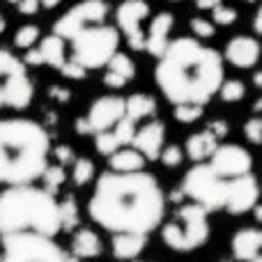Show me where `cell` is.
<instances>
[{
  "label": "cell",
  "mask_w": 262,
  "mask_h": 262,
  "mask_svg": "<svg viewBox=\"0 0 262 262\" xmlns=\"http://www.w3.org/2000/svg\"><path fill=\"white\" fill-rule=\"evenodd\" d=\"M106 72H113L115 76H120L122 81H134L136 78V64L134 60L129 58L127 53H122V51H118V53L113 55V58L108 60V64H106Z\"/></svg>",
  "instance_id": "484cf974"
},
{
  "label": "cell",
  "mask_w": 262,
  "mask_h": 262,
  "mask_svg": "<svg viewBox=\"0 0 262 262\" xmlns=\"http://www.w3.org/2000/svg\"><path fill=\"white\" fill-rule=\"evenodd\" d=\"M60 3H62V0H39V7H44V9H55Z\"/></svg>",
  "instance_id": "7bdbcfd3"
},
{
  "label": "cell",
  "mask_w": 262,
  "mask_h": 262,
  "mask_svg": "<svg viewBox=\"0 0 262 262\" xmlns=\"http://www.w3.org/2000/svg\"><path fill=\"white\" fill-rule=\"evenodd\" d=\"M127 101V106H124V113H129L134 120H145V118H152L154 113H157V101H154V97L145 95V92H136V95H131Z\"/></svg>",
  "instance_id": "cb8c5ba5"
},
{
  "label": "cell",
  "mask_w": 262,
  "mask_h": 262,
  "mask_svg": "<svg viewBox=\"0 0 262 262\" xmlns=\"http://www.w3.org/2000/svg\"><path fill=\"white\" fill-rule=\"evenodd\" d=\"M221 262H232V260H221Z\"/></svg>",
  "instance_id": "681fc988"
},
{
  "label": "cell",
  "mask_w": 262,
  "mask_h": 262,
  "mask_svg": "<svg viewBox=\"0 0 262 262\" xmlns=\"http://www.w3.org/2000/svg\"><path fill=\"white\" fill-rule=\"evenodd\" d=\"M5 28H7V21H5V16L0 14V32H5Z\"/></svg>",
  "instance_id": "f6af8a7d"
},
{
  "label": "cell",
  "mask_w": 262,
  "mask_h": 262,
  "mask_svg": "<svg viewBox=\"0 0 262 262\" xmlns=\"http://www.w3.org/2000/svg\"><path fill=\"white\" fill-rule=\"evenodd\" d=\"M0 262H78L55 242V237L16 232L0 237Z\"/></svg>",
  "instance_id": "ba28073f"
},
{
  "label": "cell",
  "mask_w": 262,
  "mask_h": 262,
  "mask_svg": "<svg viewBox=\"0 0 262 262\" xmlns=\"http://www.w3.org/2000/svg\"><path fill=\"white\" fill-rule=\"evenodd\" d=\"M163 140H166V124L161 120H152L143 127H136V134L129 145L143 154L145 161H157L163 149Z\"/></svg>",
  "instance_id": "5bb4252c"
},
{
  "label": "cell",
  "mask_w": 262,
  "mask_h": 262,
  "mask_svg": "<svg viewBox=\"0 0 262 262\" xmlns=\"http://www.w3.org/2000/svg\"><path fill=\"white\" fill-rule=\"evenodd\" d=\"M145 244H147V237H145V235H134V232H118V235H113L111 251H113V255L118 260L131 262V260H136L145 251Z\"/></svg>",
  "instance_id": "d6986e66"
},
{
  "label": "cell",
  "mask_w": 262,
  "mask_h": 262,
  "mask_svg": "<svg viewBox=\"0 0 262 262\" xmlns=\"http://www.w3.org/2000/svg\"><path fill=\"white\" fill-rule=\"evenodd\" d=\"M35 85L28 76L21 58L7 49H0V111H26L32 104Z\"/></svg>",
  "instance_id": "9c48e42d"
},
{
  "label": "cell",
  "mask_w": 262,
  "mask_h": 262,
  "mask_svg": "<svg viewBox=\"0 0 262 262\" xmlns=\"http://www.w3.org/2000/svg\"><path fill=\"white\" fill-rule=\"evenodd\" d=\"M62 76H67V78H74V81H83V78L88 76V72L83 67H78L76 62H72V60H67V64H64L62 69Z\"/></svg>",
  "instance_id": "8d00e7d4"
},
{
  "label": "cell",
  "mask_w": 262,
  "mask_h": 262,
  "mask_svg": "<svg viewBox=\"0 0 262 262\" xmlns=\"http://www.w3.org/2000/svg\"><path fill=\"white\" fill-rule=\"evenodd\" d=\"M221 3H223V0H195V7L203 9V12H205V9H207V12H212V9L219 7Z\"/></svg>",
  "instance_id": "60d3db41"
},
{
  "label": "cell",
  "mask_w": 262,
  "mask_h": 262,
  "mask_svg": "<svg viewBox=\"0 0 262 262\" xmlns=\"http://www.w3.org/2000/svg\"><path fill=\"white\" fill-rule=\"evenodd\" d=\"M255 262H262V258H258V260H255Z\"/></svg>",
  "instance_id": "f907efd6"
},
{
  "label": "cell",
  "mask_w": 262,
  "mask_h": 262,
  "mask_svg": "<svg viewBox=\"0 0 262 262\" xmlns=\"http://www.w3.org/2000/svg\"><path fill=\"white\" fill-rule=\"evenodd\" d=\"M124 106H127V101L120 95L99 97V99H95L90 104L85 118H78L74 122V129L81 136L104 134V131H108L113 124H118L124 118Z\"/></svg>",
  "instance_id": "30bf717a"
},
{
  "label": "cell",
  "mask_w": 262,
  "mask_h": 262,
  "mask_svg": "<svg viewBox=\"0 0 262 262\" xmlns=\"http://www.w3.org/2000/svg\"><path fill=\"white\" fill-rule=\"evenodd\" d=\"M108 12H111V7L106 0H81V3L74 5L72 9H67V12L53 23V35L64 39V37L78 26L106 21Z\"/></svg>",
  "instance_id": "7c38bea8"
},
{
  "label": "cell",
  "mask_w": 262,
  "mask_h": 262,
  "mask_svg": "<svg viewBox=\"0 0 262 262\" xmlns=\"http://www.w3.org/2000/svg\"><path fill=\"white\" fill-rule=\"evenodd\" d=\"M49 97L55 101H60V104H67L69 99H72V92L67 90V88H60V85H53L49 88Z\"/></svg>",
  "instance_id": "f35d334b"
},
{
  "label": "cell",
  "mask_w": 262,
  "mask_h": 262,
  "mask_svg": "<svg viewBox=\"0 0 262 262\" xmlns=\"http://www.w3.org/2000/svg\"><path fill=\"white\" fill-rule=\"evenodd\" d=\"M253 28H255V35H260L262 32V9H258L253 16Z\"/></svg>",
  "instance_id": "b9f144b4"
},
{
  "label": "cell",
  "mask_w": 262,
  "mask_h": 262,
  "mask_svg": "<svg viewBox=\"0 0 262 262\" xmlns=\"http://www.w3.org/2000/svg\"><path fill=\"white\" fill-rule=\"evenodd\" d=\"M166 193L159 180L147 170L104 172L88 198V216L108 230L147 237L163 223Z\"/></svg>",
  "instance_id": "6da1fadb"
},
{
  "label": "cell",
  "mask_w": 262,
  "mask_h": 262,
  "mask_svg": "<svg viewBox=\"0 0 262 262\" xmlns=\"http://www.w3.org/2000/svg\"><path fill=\"white\" fill-rule=\"evenodd\" d=\"M51 154H53L55 161H58L62 168L72 166L74 159H76V154H74L72 145H58V147H51Z\"/></svg>",
  "instance_id": "d590c367"
},
{
  "label": "cell",
  "mask_w": 262,
  "mask_h": 262,
  "mask_svg": "<svg viewBox=\"0 0 262 262\" xmlns=\"http://www.w3.org/2000/svg\"><path fill=\"white\" fill-rule=\"evenodd\" d=\"M207 163L226 177H239L246 172H253V157L249 149H244L237 143H219V147L212 152Z\"/></svg>",
  "instance_id": "4fadbf2b"
},
{
  "label": "cell",
  "mask_w": 262,
  "mask_h": 262,
  "mask_svg": "<svg viewBox=\"0 0 262 262\" xmlns=\"http://www.w3.org/2000/svg\"><path fill=\"white\" fill-rule=\"evenodd\" d=\"M7 3H12V5H16V3H18V0H7Z\"/></svg>",
  "instance_id": "bcb514c9"
},
{
  "label": "cell",
  "mask_w": 262,
  "mask_h": 262,
  "mask_svg": "<svg viewBox=\"0 0 262 262\" xmlns=\"http://www.w3.org/2000/svg\"><path fill=\"white\" fill-rule=\"evenodd\" d=\"M95 180V163L90 159L81 157V159H74L72 163V182L76 186H85Z\"/></svg>",
  "instance_id": "83f0119b"
},
{
  "label": "cell",
  "mask_w": 262,
  "mask_h": 262,
  "mask_svg": "<svg viewBox=\"0 0 262 262\" xmlns=\"http://www.w3.org/2000/svg\"><path fill=\"white\" fill-rule=\"evenodd\" d=\"M244 138L249 140L251 145L262 143V120L258 118V115H253V118L244 124Z\"/></svg>",
  "instance_id": "e575fe53"
},
{
  "label": "cell",
  "mask_w": 262,
  "mask_h": 262,
  "mask_svg": "<svg viewBox=\"0 0 262 262\" xmlns=\"http://www.w3.org/2000/svg\"><path fill=\"white\" fill-rule=\"evenodd\" d=\"M219 143H221V140H219L212 131L203 129V131H198V134H193V136L186 138L184 152H186V157H189L191 161L200 163V161H207V159L212 157V152L219 147Z\"/></svg>",
  "instance_id": "ffe728a7"
},
{
  "label": "cell",
  "mask_w": 262,
  "mask_h": 262,
  "mask_svg": "<svg viewBox=\"0 0 262 262\" xmlns=\"http://www.w3.org/2000/svg\"><path fill=\"white\" fill-rule=\"evenodd\" d=\"M149 3L147 0H122L115 9V23L118 32L124 35L129 49L143 51L145 49V30L143 21L149 16Z\"/></svg>",
  "instance_id": "8fae6325"
},
{
  "label": "cell",
  "mask_w": 262,
  "mask_h": 262,
  "mask_svg": "<svg viewBox=\"0 0 262 262\" xmlns=\"http://www.w3.org/2000/svg\"><path fill=\"white\" fill-rule=\"evenodd\" d=\"M145 157L134 149L131 145L127 147L115 149L113 154H108V168L113 172H136V170H145Z\"/></svg>",
  "instance_id": "603a6c76"
},
{
  "label": "cell",
  "mask_w": 262,
  "mask_h": 262,
  "mask_svg": "<svg viewBox=\"0 0 262 262\" xmlns=\"http://www.w3.org/2000/svg\"><path fill=\"white\" fill-rule=\"evenodd\" d=\"M209 212L195 203H184L170 221L161 226V239L170 251L191 253L209 239Z\"/></svg>",
  "instance_id": "52a82bcc"
},
{
  "label": "cell",
  "mask_w": 262,
  "mask_h": 262,
  "mask_svg": "<svg viewBox=\"0 0 262 262\" xmlns=\"http://www.w3.org/2000/svg\"><path fill=\"white\" fill-rule=\"evenodd\" d=\"M104 246H101V239L97 232L88 230V228H81L78 232H74L72 237V258H81V260H90L101 255Z\"/></svg>",
  "instance_id": "7402d4cb"
},
{
  "label": "cell",
  "mask_w": 262,
  "mask_h": 262,
  "mask_svg": "<svg viewBox=\"0 0 262 262\" xmlns=\"http://www.w3.org/2000/svg\"><path fill=\"white\" fill-rule=\"evenodd\" d=\"M253 83H255V88H262V72L253 74Z\"/></svg>",
  "instance_id": "ee69618b"
},
{
  "label": "cell",
  "mask_w": 262,
  "mask_h": 262,
  "mask_svg": "<svg viewBox=\"0 0 262 262\" xmlns=\"http://www.w3.org/2000/svg\"><path fill=\"white\" fill-rule=\"evenodd\" d=\"M191 32H193L195 39H212L216 35V26L203 16H193L191 18Z\"/></svg>",
  "instance_id": "d6a6232c"
},
{
  "label": "cell",
  "mask_w": 262,
  "mask_h": 262,
  "mask_svg": "<svg viewBox=\"0 0 262 262\" xmlns=\"http://www.w3.org/2000/svg\"><path fill=\"white\" fill-rule=\"evenodd\" d=\"M207 129L212 131L219 140H221V138H226V134H228V129H230V127H228V122H223V120H214V122L207 124Z\"/></svg>",
  "instance_id": "ab89813d"
},
{
  "label": "cell",
  "mask_w": 262,
  "mask_h": 262,
  "mask_svg": "<svg viewBox=\"0 0 262 262\" xmlns=\"http://www.w3.org/2000/svg\"><path fill=\"white\" fill-rule=\"evenodd\" d=\"M203 108L205 106H195V104H180L175 106V120L182 124H193L203 118Z\"/></svg>",
  "instance_id": "4dcf8cb0"
},
{
  "label": "cell",
  "mask_w": 262,
  "mask_h": 262,
  "mask_svg": "<svg viewBox=\"0 0 262 262\" xmlns=\"http://www.w3.org/2000/svg\"><path fill=\"white\" fill-rule=\"evenodd\" d=\"M39 39H41V30H39V26H32V23L21 26L16 32H14V46H16V49H23V51L37 46Z\"/></svg>",
  "instance_id": "f1b7e54d"
},
{
  "label": "cell",
  "mask_w": 262,
  "mask_h": 262,
  "mask_svg": "<svg viewBox=\"0 0 262 262\" xmlns=\"http://www.w3.org/2000/svg\"><path fill=\"white\" fill-rule=\"evenodd\" d=\"M180 193L191 203L212 212H228L232 216L249 214L260 200V186L255 172L239 177L219 175L207 161L195 163L182 177Z\"/></svg>",
  "instance_id": "277c9868"
},
{
  "label": "cell",
  "mask_w": 262,
  "mask_h": 262,
  "mask_svg": "<svg viewBox=\"0 0 262 262\" xmlns=\"http://www.w3.org/2000/svg\"><path fill=\"white\" fill-rule=\"evenodd\" d=\"M244 3H258V0H244Z\"/></svg>",
  "instance_id": "7dc6e473"
},
{
  "label": "cell",
  "mask_w": 262,
  "mask_h": 262,
  "mask_svg": "<svg viewBox=\"0 0 262 262\" xmlns=\"http://www.w3.org/2000/svg\"><path fill=\"white\" fill-rule=\"evenodd\" d=\"M223 58L237 69H251L260 60V41L253 35H237L228 41Z\"/></svg>",
  "instance_id": "2e32d148"
},
{
  "label": "cell",
  "mask_w": 262,
  "mask_h": 262,
  "mask_svg": "<svg viewBox=\"0 0 262 262\" xmlns=\"http://www.w3.org/2000/svg\"><path fill=\"white\" fill-rule=\"evenodd\" d=\"M60 230V205L49 191L35 184L0 191V237L16 232L55 237Z\"/></svg>",
  "instance_id": "5b68a950"
},
{
  "label": "cell",
  "mask_w": 262,
  "mask_h": 262,
  "mask_svg": "<svg viewBox=\"0 0 262 262\" xmlns=\"http://www.w3.org/2000/svg\"><path fill=\"white\" fill-rule=\"evenodd\" d=\"M230 249L237 262H255L262 258V232L258 228H242L232 235Z\"/></svg>",
  "instance_id": "ac0fdd59"
},
{
  "label": "cell",
  "mask_w": 262,
  "mask_h": 262,
  "mask_svg": "<svg viewBox=\"0 0 262 262\" xmlns=\"http://www.w3.org/2000/svg\"><path fill=\"white\" fill-rule=\"evenodd\" d=\"M39 180L44 182V191H49L51 195H55L60 191V186L67 182V168H62L60 163H49L46 170L41 172Z\"/></svg>",
  "instance_id": "4316f807"
},
{
  "label": "cell",
  "mask_w": 262,
  "mask_h": 262,
  "mask_svg": "<svg viewBox=\"0 0 262 262\" xmlns=\"http://www.w3.org/2000/svg\"><path fill=\"white\" fill-rule=\"evenodd\" d=\"M216 95H221V99L226 101V104H237V101L244 99L246 85L242 81H237V78H230V81L221 83V88H219Z\"/></svg>",
  "instance_id": "f546056e"
},
{
  "label": "cell",
  "mask_w": 262,
  "mask_h": 262,
  "mask_svg": "<svg viewBox=\"0 0 262 262\" xmlns=\"http://www.w3.org/2000/svg\"><path fill=\"white\" fill-rule=\"evenodd\" d=\"M136 127H138V120H134L129 113H124V118L120 120L118 124H113V127L108 131H104V134L95 136L97 152L108 157V154H113L115 149L127 147L131 143V138H134V134H136Z\"/></svg>",
  "instance_id": "9a60e30c"
},
{
  "label": "cell",
  "mask_w": 262,
  "mask_h": 262,
  "mask_svg": "<svg viewBox=\"0 0 262 262\" xmlns=\"http://www.w3.org/2000/svg\"><path fill=\"white\" fill-rule=\"evenodd\" d=\"M37 49H39V53H41V62L49 64V67H53V69H62L69 60L64 39H60V37L53 35V32L46 35V37H41V41H39Z\"/></svg>",
  "instance_id": "44dd1931"
},
{
  "label": "cell",
  "mask_w": 262,
  "mask_h": 262,
  "mask_svg": "<svg viewBox=\"0 0 262 262\" xmlns=\"http://www.w3.org/2000/svg\"><path fill=\"white\" fill-rule=\"evenodd\" d=\"M16 9H18V14H23V16H32V14L39 12V0H18Z\"/></svg>",
  "instance_id": "74e56055"
},
{
  "label": "cell",
  "mask_w": 262,
  "mask_h": 262,
  "mask_svg": "<svg viewBox=\"0 0 262 262\" xmlns=\"http://www.w3.org/2000/svg\"><path fill=\"white\" fill-rule=\"evenodd\" d=\"M175 28V14L172 12H159L157 16L149 21V28L145 32V49L149 55L159 58L163 53V49L170 41V32Z\"/></svg>",
  "instance_id": "e0dca14e"
},
{
  "label": "cell",
  "mask_w": 262,
  "mask_h": 262,
  "mask_svg": "<svg viewBox=\"0 0 262 262\" xmlns=\"http://www.w3.org/2000/svg\"><path fill=\"white\" fill-rule=\"evenodd\" d=\"M159 161L163 163L166 168H177L182 166V161H184V149L180 147V145H163L161 154H159Z\"/></svg>",
  "instance_id": "1f68e13d"
},
{
  "label": "cell",
  "mask_w": 262,
  "mask_h": 262,
  "mask_svg": "<svg viewBox=\"0 0 262 262\" xmlns=\"http://www.w3.org/2000/svg\"><path fill=\"white\" fill-rule=\"evenodd\" d=\"M64 44H67L69 60L83 67L85 72H90V69L106 67L108 60L118 53L120 32L118 28L106 21L85 23V26L74 28L64 37Z\"/></svg>",
  "instance_id": "8992f818"
},
{
  "label": "cell",
  "mask_w": 262,
  "mask_h": 262,
  "mask_svg": "<svg viewBox=\"0 0 262 262\" xmlns=\"http://www.w3.org/2000/svg\"><path fill=\"white\" fill-rule=\"evenodd\" d=\"M51 136L35 120H0V184H35L49 166Z\"/></svg>",
  "instance_id": "3957f363"
},
{
  "label": "cell",
  "mask_w": 262,
  "mask_h": 262,
  "mask_svg": "<svg viewBox=\"0 0 262 262\" xmlns=\"http://www.w3.org/2000/svg\"><path fill=\"white\" fill-rule=\"evenodd\" d=\"M131 262H145V260H131Z\"/></svg>",
  "instance_id": "c3c4849f"
},
{
  "label": "cell",
  "mask_w": 262,
  "mask_h": 262,
  "mask_svg": "<svg viewBox=\"0 0 262 262\" xmlns=\"http://www.w3.org/2000/svg\"><path fill=\"white\" fill-rule=\"evenodd\" d=\"M60 205V226H62L64 232H74L81 223V214H78V203L74 195H64Z\"/></svg>",
  "instance_id": "d4e9b609"
},
{
  "label": "cell",
  "mask_w": 262,
  "mask_h": 262,
  "mask_svg": "<svg viewBox=\"0 0 262 262\" xmlns=\"http://www.w3.org/2000/svg\"><path fill=\"white\" fill-rule=\"evenodd\" d=\"M209 21L214 26H232L237 21V9L235 7H228V5H219V7L212 9V18Z\"/></svg>",
  "instance_id": "836d02e7"
},
{
  "label": "cell",
  "mask_w": 262,
  "mask_h": 262,
  "mask_svg": "<svg viewBox=\"0 0 262 262\" xmlns=\"http://www.w3.org/2000/svg\"><path fill=\"white\" fill-rule=\"evenodd\" d=\"M154 81L172 106H207L223 83V58L195 37H177L157 58Z\"/></svg>",
  "instance_id": "7a4b0ae2"
}]
</instances>
